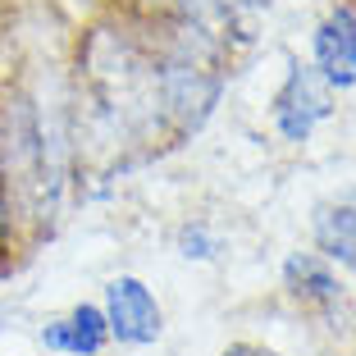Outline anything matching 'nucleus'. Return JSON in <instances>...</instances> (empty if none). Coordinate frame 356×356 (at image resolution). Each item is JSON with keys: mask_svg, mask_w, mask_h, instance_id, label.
<instances>
[{"mask_svg": "<svg viewBox=\"0 0 356 356\" xmlns=\"http://www.w3.org/2000/svg\"><path fill=\"white\" fill-rule=\"evenodd\" d=\"M83 142L74 119V92L42 96L28 83L0 87V188L10 206L19 256L55 238L74 197H83Z\"/></svg>", "mask_w": 356, "mask_h": 356, "instance_id": "obj_1", "label": "nucleus"}, {"mask_svg": "<svg viewBox=\"0 0 356 356\" xmlns=\"http://www.w3.org/2000/svg\"><path fill=\"white\" fill-rule=\"evenodd\" d=\"M151 42V105L165 147H188L220 115L233 83V51L215 28L165 10L147 23Z\"/></svg>", "mask_w": 356, "mask_h": 356, "instance_id": "obj_2", "label": "nucleus"}, {"mask_svg": "<svg viewBox=\"0 0 356 356\" xmlns=\"http://www.w3.org/2000/svg\"><path fill=\"white\" fill-rule=\"evenodd\" d=\"M279 288L297 311H306L334 338L356 325V288L311 247H293L279 261Z\"/></svg>", "mask_w": 356, "mask_h": 356, "instance_id": "obj_3", "label": "nucleus"}, {"mask_svg": "<svg viewBox=\"0 0 356 356\" xmlns=\"http://www.w3.org/2000/svg\"><path fill=\"white\" fill-rule=\"evenodd\" d=\"M338 115V96L311 69V60H288L283 78L270 96V128L283 147H311L315 133Z\"/></svg>", "mask_w": 356, "mask_h": 356, "instance_id": "obj_4", "label": "nucleus"}, {"mask_svg": "<svg viewBox=\"0 0 356 356\" xmlns=\"http://www.w3.org/2000/svg\"><path fill=\"white\" fill-rule=\"evenodd\" d=\"M101 311L105 325H110V347H124V352H142V347H156L165 338V302L151 288L142 274H110L101 288Z\"/></svg>", "mask_w": 356, "mask_h": 356, "instance_id": "obj_5", "label": "nucleus"}, {"mask_svg": "<svg viewBox=\"0 0 356 356\" xmlns=\"http://www.w3.org/2000/svg\"><path fill=\"white\" fill-rule=\"evenodd\" d=\"M311 69L334 96L356 92V0H329V10L311 28Z\"/></svg>", "mask_w": 356, "mask_h": 356, "instance_id": "obj_6", "label": "nucleus"}, {"mask_svg": "<svg viewBox=\"0 0 356 356\" xmlns=\"http://www.w3.org/2000/svg\"><path fill=\"white\" fill-rule=\"evenodd\" d=\"M311 252H320L347 283H356V183L311 206Z\"/></svg>", "mask_w": 356, "mask_h": 356, "instance_id": "obj_7", "label": "nucleus"}, {"mask_svg": "<svg viewBox=\"0 0 356 356\" xmlns=\"http://www.w3.org/2000/svg\"><path fill=\"white\" fill-rule=\"evenodd\" d=\"M37 347L46 356H105L110 325H105L101 302H74L69 311L46 315L37 325Z\"/></svg>", "mask_w": 356, "mask_h": 356, "instance_id": "obj_8", "label": "nucleus"}, {"mask_svg": "<svg viewBox=\"0 0 356 356\" xmlns=\"http://www.w3.org/2000/svg\"><path fill=\"white\" fill-rule=\"evenodd\" d=\"M174 252L183 265H220L224 261V233L220 224H210L206 215H188V220L174 229Z\"/></svg>", "mask_w": 356, "mask_h": 356, "instance_id": "obj_9", "label": "nucleus"}, {"mask_svg": "<svg viewBox=\"0 0 356 356\" xmlns=\"http://www.w3.org/2000/svg\"><path fill=\"white\" fill-rule=\"evenodd\" d=\"M19 247H14V229H10V206H5V188H0V274L14 265Z\"/></svg>", "mask_w": 356, "mask_h": 356, "instance_id": "obj_10", "label": "nucleus"}, {"mask_svg": "<svg viewBox=\"0 0 356 356\" xmlns=\"http://www.w3.org/2000/svg\"><path fill=\"white\" fill-rule=\"evenodd\" d=\"M10 320H14V311L5 302H0V334H5V329H10Z\"/></svg>", "mask_w": 356, "mask_h": 356, "instance_id": "obj_11", "label": "nucleus"}]
</instances>
